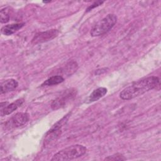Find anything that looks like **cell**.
<instances>
[{"mask_svg": "<svg viewBox=\"0 0 161 161\" xmlns=\"http://www.w3.org/2000/svg\"><path fill=\"white\" fill-rule=\"evenodd\" d=\"M1 16V23H6L9 21V15L6 10V9H2L0 12Z\"/></svg>", "mask_w": 161, "mask_h": 161, "instance_id": "cell-13", "label": "cell"}, {"mask_svg": "<svg viewBox=\"0 0 161 161\" xmlns=\"http://www.w3.org/2000/svg\"><path fill=\"white\" fill-rule=\"evenodd\" d=\"M70 113H67L61 119H60L54 125H53V126L50 129V130H48V131L47 133L45 136V144L47 145L50 142H52L61 134L62 128L67 123L69 118L70 116Z\"/></svg>", "mask_w": 161, "mask_h": 161, "instance_id": "cell-4", "label": "cell"}, {"mask_svg": "<svg viewBox=\"0 0 161 161\" xmlns=\"http://www.w3.org/2000/svg\"><path fill=\"white\" fill-rule=\"evenodd\" d=\"M64 78L60 75H53L50 77H49L48 79H47L42 84V86H53V85H57L58 84L62 82H64Z\"/></svg>", "mask_w": 161, "mask_h": 161, "instance_id": "cell-12", "label": "cell"}, {"mask_svg": "<svg viewBox=\"0 0 161 161\" xmlns=\"http://www.w3.org/2000/svg\"><path fill=\"white\" fill-rule=\"evenodd\" d=\"M58 34V31L56 29L49 30L45 31L39 32L36 34L31 40L33 44H38L50 41L55 38Z\"/></svg>", "mask_w": 161, "mask_h": 161, "instance_id": "cell-7", "label": "cell"}, {"mask_svg": "<svg viewBox=\"0 0 161 161\" xmlns=\"http://www.w3.org/2000/svg\"><path fill=\"white\" fill-rule=\"evenodd\" d=\"M105 160H125L126 158L120 153H116L113 155L108 156V157L104 158Z\"/></svg>", "mask_w": 161, "mask_h": 161, "instance_id": "cell-14", "label": "cell"}, {"mask_svg": "<svg viewBox=\"0 0 161 161\" xmlns=\"http://www.w3.org/2000/svg\"><path fill=\"white\" fill-rule=\"evenodd\" d=\"M29 119V114L27 113H17L6 121L4 126L6 130L17 128L26 125Z\"/></svg>", "mask_w": 161, "mask_h": 161, "instance_id": "cell-5", "label": "cell"}, {"mask_svg": "<svg viewBox=\"0 0 161 161\" xmlns=\"http://www.w3.org/2000/svg\"><path fill=\"white\" fill-rule=\"evenodd\" d=\"M25 25V23H14L11 25H7L2 27L1 31L2 34L9 36L14 33L16 31L21 29Z\"/></svg>", "mask_w": 161, "mask_h": 161, "instance_id": "cell-10", "label": "cell"}, {"mask_svg": "<svg viewBox=\"0 0 161 161\" xmlns=\"http://www.w3.org/2000/svg\"><path fill=\"white\" fill-rule=\"evenodd\" d=\"M76 95V90L74 89H69L64 91L58 97L53 101L51 107L53 109H58L66 105L71 99Z\"/></svg>", "mask_w": 161, "mask_h": 161, "instance_id": "cell-6", "label": "cell"}, {"mask_svg": "<svg viewBox=\"0 0 161 161\" xmlns=\"http://www.w3.org/2000/svg\"><path fill=\"white\" fill-rule=\"evenodd\" d=\"M103 3H104L103 1H96V2L92 4H91L90 6H89V7L87 8V9H86V10H87L86 11H87V12L90 11L92 10L93 8H94L95 7H97L98 6L102 4Z\"/></svg>", "mask_w": 161, "mask_h": 161, "instance_id": "cell-15", "label": "cell"}, {"mask_svg": "<svg viewBox=\"0 0 161 161\" xmlns=\"http://www.w3.org/2000/svg\"><path fill=\"white\" fill-rule=\"evenodd\" d=\"M87 151V148L82 145H72L65 147L53 155L52 161L70 160L84 155Z\"/></svg>", "mask_w": 161, "mask_h": 161, "instance_id": "cell-2", "label": "cell"}, {"mask_svg": "<svg viewBox=\"0 0 161 161\" xmlns=\"http://www.w3.org/2000/svg\"><path fill=\"white\" fill-rule=\"evenodd\" d=\"M160 83L158 77H146L133 82L125 88L119 94V97L124 100H129L142 95L143 94L155 88Z\"/></svg>", "mask_w": 161, "mask_h": 161, "instance_id": "cell-1", "label": "cell"}, {"mask_svg": "<svg viewBox=\"0 0 161 161\" xmlns=\"http://www.w3.org/2000/svg\"><path fill=\"white\" fill-rule=\"evenodd\" d=\"M107 92L108 89L106 87H100L96 89L89 96L87 99V103H92L99 100L100 98L103 97L105 94H106Z\"/></svg>", "mask_w": 161, "mask_h": 161, "instance_id": "cell-11", "label": "cell"}, {"mask_svg": "<svg viewBox=\"0 0 161 161\" xmlns=\"http://www.w3.org/2000/svg\"><path fill=\"white\" fill-rule=\"evenodd\" d=\"M117 16L114 14H109L101 20L96 23L91 30L92 36H98L108 32L116 24Z\"/></svg>", "mask_w": 161, "mask_h": 161, "instance_id": "cell-3", "label": "cell"}, {"mask_svg": "<svg viewBox=\"0 0 161 161\" xmlns=\"http://www.w3.org/2000/svg\"><path fill=\"white\" fill-rule=\"evenodd\" d=\"M18 82L14 79H9L5 80L1 83V94L13 91L18 87Z\"/></svg>", "mask_w": 161, "mask_h": 161, "instance_id": "cell-9", "label": "cell"}, {"mask_svg": "<svg viewBox=\"0 0 161 161\" xmlns=\"http://www.w3.org/2000/svg\"><path fill=\"white\" fill-rule=\"evenodd\" d=\"M24 102L23 99H19L13 103H9L8 102H3L1 103L0 106V114L1 116H4L5 115H8L12 113L14 111L18 109V107Z\"/></svg>", "mask_w": 161, "mask_h": 161, "instance_id": "cell-8", "label": "cell"}]
</instances>
